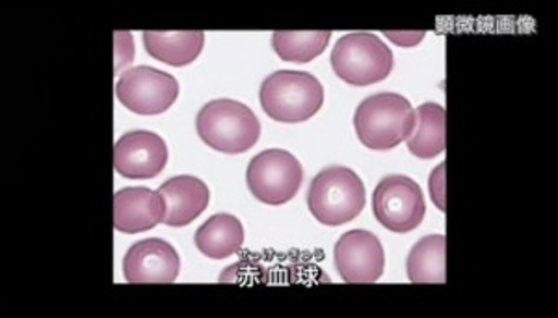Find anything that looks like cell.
Here are the masks:
<instances>
[{
    "label": "cell",
    "instance_id": "1",
    "mask_svg": "<svg viewBox=\"0 0 558 318\" xmlns=\"http://www.w3.org/2000/svg\"><path fill=\"white\" fill-rule=\"evenodd\" d=\"M415 123L412 102L391 91L367 97L354 114L355 134L373 151H391L400 146L412 136Z\"/></svg>",
    "mask_w": 558,
    "mask_h": 318
},
{
    "label": "cell",
    "instance_id": "2",
    "mask_svg": "<svg viewBox=\"0 0 558 318\" xmlns=\"http://www.w3.org/2000/svg\"><path fill=\"white\" fill-rule=\"evenodd\" d=\"M196 131L210 149L242 155L259 142L260 121L244 102L216 99L197 112Z\"/></svg>",
    "mask_w": 558,
    "mask_h": 318
},
{
    "label": "cell",
    "instance_id": "3",
    "mask_svg": "<svg viewBox=\"0 0 558 318\" xmlns=\"http://www.w3.org/2000/svg\"><path fill=\"white\" fill-rule=\"evenodd\" d=\"M367 194L362 178L347 166H330L318 172L307 192V207L313 218L337 228L362 215Z\"/></svg>",
    "mask_w": 558,
    "mask_h": 318
},
{
    "label": "cell",
    "instance_id": "4",
    "mask_svg": "<svg viewBox=\"0 0 558 318\" xmlns=\"http://www.w3.org/2000/svg\"><path fill=\"white\" fill-rule=\"evenodd\" d=\"M259 101L270 120L302 123L323 109L324 86L312 73L279 70L260 84Z\"/></svg>",
    "mask_w": 558,
    "mask_h": 318
},
{
    "label": "cell",
    "instance_id": "5",
    "mask_svg": "<svg viewBox=\"0 0 558 318\" xmlns=\"http://www.w3.org/2000/svg\"><path fill=\"white\" fill-rule=\"evenodd\" d=\"M393 65V52L375 34H347L331 51L333 73L355 88L386 81Z\"/></svg>",
    "mask_w": 558,
    "mask_h": 318
},
{
    "label": "cell",
    "instance_id": "6",
    "mask_svg": "<svg viewBox=\"0 0 558 318\" xmlns=\"http://www.w3.org/2000/svg\"><path fill=\"white\" fill-rule=\"evenodd\" d=\"M304 181L300 160L286 149H267L250 160L246 183L260 204L286 205L299 194Z\"/></svg>",
    "mask_w": 558,
    "mask_h": 318
},
{
    "label": "cell",
    "instance_id": "7",
    "mask_svg": "<svg viewBox=\"0 0 558 318\" xmlns=\"http://www.w3.org/2000/svg\"><path fill=\"white\" fill-rule=\"evenodd\" d=\"M116 97L134 114H165L178 101V78L149 65L129 68L116 84Z\"/></svg>",
    "mask_w": 558,
    "mask_h": 318
},
{
    "label": "cell",
    "instance_id": "8",
    "mask_svg": "<svg viewBox=\"0 0 558 318\" xmlns=\"http://www.w3.org/2000/svg\"><path fill=\"white\" fill-rule=\"evenodd\" d=\"M373 212L386 230L404 235L425 220V194L407 175H387L373 194Z\"/></svg>",
    "mask_w": 558,
    "mask_h": 318
},
{
    "label": "cell",
    "instance_id": "9",
    "mask_svg": "<svg viewBox=\"0 0 558 318\" xmlns=\"http://www.w3.org/2000/svg\"><path fill=\"white\" fill-rule=\"evenodd\" d=\"M333 261L344 283H376L386 270V252L375 233L354 230L337 241Z\"/></svg>",
    "mask_w": 558,
    "mask_h": 318
},
{
    "label": "cell",
    "instance_id": "10",
    "mask_svg": "<svg viewBox=\"0 0 558 318\" xmlns=\"http://www.w3.org/2000/svg\"><path fill=\"white\" fill-rule=\"evenodd\" d=\"M168 162L165 138L151 131H131L114 146V168L123 179H153Z\"/></svg>",
    "mask_w": 558,
    "mask_h": 318
},
{
    "label": "cell",
    "instance_id": "11",
    "mask_svg": "<svg viewBox=\"0 0 558 318\" xmlns=\"http://www.w3.org/2000/svg\"><path fill=\"white\" fill-rule=\"evenodd\" d=\"M179 270L178 249L162 238L136 242L123 257V276L128 283H175Z\"/></svg>",
    "mask_w": 558,
    "mask_h": 318
},
{
    "label": "cell",
    "instance_id": "12",
    "mask_svg": "<svg viewBox=\"0 0 558 318\" xmlns=\"http://www.w3.org/2000/svg\"><path fill=\"white\" fill-rule=\"evenodd\" d=\"M166 204L151 188H121L114 196V228L120 233L136 235L165 223Z\"/></svg>",
    "mask_w": 558,
    "mask_h": 318
},
{
    "label": "cell",
    "instance_id": "13",
    "mask_svg": "<svg viewBox=\"0 0 558 318\" xmlns=\"http://www.w3.org/2000/svg\"><path fill=\"white\" fill-rule=\"evenodd\" d=\"M159 194L165 198V223L170 228L191 225L209 207V186L194 175L168 179L165 185L160 186Z\"/></svg>",
    "mask_w": 558,
    "mask_h": 318
},
{
    "label": "cell",
    "instance_id": "14",
    "mask_svg": "<svg viewBox=\"0 0 558 318\" xmlns=\"http://www.w3.org/2000/svg\"><path fill=\"white\" fill-rule=\"evenodd\" d=\"M415 118L408 151L421 160L436 159L447 149V110L438 102H425L415 110Z\"/></svg>",
    "mask_w": 558,
    "mask_h": 318
},
{
    "label": "cell",
    "instance_id": "15",
    "mask_svg": "<svg viewBox=\"0 0 558 318\" xmlns=\"http://www.w3.org/2000/svg\"><path fill=\"white\" fill-rule=\"evenodd\" d=\"M194 242H196V248L205 257L222 261V259L235 255L236 252H241L242 244H244V228L239 218L228 215V212H220V215L210 217L196 231Z\"/></svg>",
    "mask_w": 558,
    "mask_h": 318
},
{
    "label": "cell",
    "instance_id": "16",
    "mask_svg": "<svg viewBox=\"0 0 558 318\" xmlns=\"http://www.w3.org/2000/svg\"><path fill=\"white\" fill-rule=\"evenodd\" d=\"M204 45V33H144L147 54L173 68L196 62Z\"/></svg>",
    "mask_w": 558,
    "mask_h": 318
},
{
    "label": "cell",
    "instance_id": "17",
    "mask_svg": "<svg viewBox=\"0 0 558 318\" xmlns=\"http://www.w3.org/2000/svg\"><path fill=\"white\" fill-rule=\"evenodd\" d=\"M407 268L408 280L412 283H445L447 281V236H423L410 249Z\"/></svg>",
    "mask_w": 558,
    "mask_h": 318
},
{
    "label": "cell",
    "instance_id": "18",
    "mask_svg": "<svg viewBox=\"0 0 558 318\" xmlns=\"http://www.w3.org/2000/svg\"><path fill=\"white\" fill-rule=\"evenodd\" d=\"M331 33H274L272 47L286 62L307 64L320 57L330 44Z\"/></svg>",
    "mask_w": 558,
    "mask_h": 318
},
{
    "label": "cell",
    "instance_id": "19",
    "mask_svg": "<svg viewBox=\"0 0 558 318\" xmlns=\"http://www.w3.org/2000/svg\"><path fill=\"white\" fill-rule=\"evenodd\" d=\"M116 62L114 70L121 71L128 68L134 60V39L133 34L116 33L114 34Z\"/></svg>",
    "mask_w": 558,
    "mask_h": 318
},
{
    "label": "cell",
    "instance_id": "20",
    "mask_svg": "<svg viewBox=\"0 0 558 318\" xmlns=\"http://www.w3.org/2000/svg\"><path fill=\"white\" fill-rule=\"evenodd\" d=\"M445 173H447V162L439 164L428 179V191H430L432 204L438 207L441 212H447V198H445Z\"/></svg>",
    "mask_w": 558,
    "mask_h": 318
},
{
    "label": "cell",
    "instance_id": "21",
    "mask_svg": "<svg viewBox=\"0 0 558 318\" xmlns=\"http://www.w3.org/2000/svg\"><path fill=\"white\" fill-rule=\"evenodd\" d=\"M387 38L393 39V44L400 45V47H413L418 45L425 38V33H387Z\"/></svg>",
    "mask_w": 558,
    "mask_h": 318
}]
</instances>
